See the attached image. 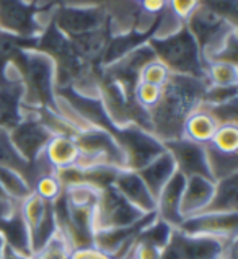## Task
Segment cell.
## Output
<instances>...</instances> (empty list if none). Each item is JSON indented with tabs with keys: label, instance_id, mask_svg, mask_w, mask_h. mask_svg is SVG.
I'll use <instances>...</instances> for the list:
<instances>
[{
	"label": "cell",
	"instance_id": "83f0119b",
	"mask_svg": "<svg viewBox=\"0 0 238 259\" xmlns=\"http://www.w3.org/2000/svg\"><path fill=\"white\" fill-rule=\"evenodd\" d=\"M136 2H142V0H136Z\"/></svg>",
	"mask_w": 238,
	"mask_h": 259
},
{
	"label": "cell",
	"instance_id": "6da1fadb",
	"mask_svg": "<svg viewBox=\"0 0 238 259\" xmlns=\"http://www.w3.org/2000/svg\"><path fill=\"white\" fill-rule=\"evenodd\" d=\"M153 54L172 73L194 77L192 67L199 64V48L189 29L183 28L178 33H173L172 38L162 39Z\"/></svg>",
	"mask_w": 238,
	"mask_h": 259
},
{
	"label": "cell",
	"instance_id": "5bb4252c",
	"mask_svg": "<svg viewBox=\"0 0 238 259\" xmlns=\"http://www.w3.org/2000/svg\"><path fill=\"white\" fill-rule=\"evenodd\" d=\"M0 188H2L4 194L12 202H21L33 192V186L25 178V175L20 169L0 165Z\"/></svg>",
	"mask_w": 238,
	"mask_h": 259
},
{
	"label": "cell",
	"instance_id": "44dd1931",
	"mask_svg": "<svg viewBox=\"0 0 238 259\" xmlns=\"http://www.w3.org/2000/svg\"><path fill=\"white\" fill-rule=\"evenodd\" d=\"M134 96H136L137 103L144 109H153L160 101L162 87L145 83V82H137L136 90H134Z\"/></svg>",
	"mask_w": 238,
	"mask_h": 259
},
{
	"label": "cell",
	"instance_id": "9c48e42d",
	"mask_svg": "<svg viewBox=\"0 0 238 259\" xmlns=\"http://www.w3.org/2000/svg\"><path fill=\"white\" fill-rule=\"evenodd\" d=\"M215 181L207 176H186L180 212L183 220L204 212L214 196Z\"/></svg>",
	"mask_w": 238,
	"mask_h": 259
},
{
	"label": "cell",
	"instance_id": "7c38bea8",
	"mask_svg": "<svg viewBox=\"0 0 238 259\" xmlns=\"http://www.w3.org/2000/svg\"><path fill=\"white\" fill-rule=\"evenodd\" d=\"M175 171H176L175 160L172 157V153L165 149V152H162L157 158H153L150 163L145 165L142 169H139L137 173L144 180L148 191L152 192L155 201H157L158 192L168 183L170 178L175 175Z\"/></svg>",
	"mask_w": 238,
	"mask_h": 259
},
{
	"label": "cell",
	"instance_id": "ac0fdd59",
	"mask_svg": "<svg viewBox=\"0 0 238 259\" xmlns=\"http://www.w3.org/2000/svg\"><path fill=\"white\" fill-rule=\"evenodd\" d=\"M72 248L69 245V241L64 238V235L61 232H56L53 235L46 245H44L38 253L33 254V259H69Z\"/></svg>",
	"mask_w": 238,
	"mask_h": 259
},
{
	"label": "cell",
	"instance_id": "d4e9b609",
	"mask_svg": "<svg viewBox=\"0 0 238 259\" xmlns=\"http://www.w3.org/2000/svg\"><path fill=\"white\" fill-rule=\"evenodd\" d=\"M10 100L7 98V95H2L0 93V129L4 127L5 121L10 117Z\"/></svg>",
	"mask_w": 238,
	"mask_h": 259
},
{
	"label": "cell",
	"instance_id": "9a60e30c",
	"mask_svg": "<svg viewBox=\"0 0 238 259\" xmlns=\"http://www.w3.org/2000/svg\"><path fill=\"white\" fill-rule=\"evenodd\" d=\"M212 147L214 150H217L220 153L225 155H236L238 150V129L236 122H228V124H220L215 134L211 140V144H207Z\"/></svg>",
	"mask_w": 238,
	"mask_h": 259
},
{
	"label": "cell",
	"instance_id": "4fadbf2b",
	"mask_svg": "<svg viewBox=\"0 0 238 259\" xmlns=\"http://www.w3.org/2000/svg\"><path fill=\"white\" fill-rule=\"evenodd\" d=\"M236 189H238L236 173L224 178V180L215 181L214 196L211 199L209 205L206 207V210L201 212V213H230V212H236V209H238Z\"/></svg>",
	"mask_w": 238,
	"mask_h": 259
},
{
	"label": "cell",
	"instance_id": "8fae6325",
	"mask_svg": "<svg viewBox=\"0 0 238 259\" xmlns=\"http://www.w3.org/2000/svg\"><path fill=\"white\" fill-rule=\"evenodd\" d=\"M219 125L220 124L211 113V109H204L197 106L184 119L181 137L199 145H207V144H211V140Z\"/></svg>",
	"mask_w": 238,
	"mask_h": 259
},
{
	"label": "cell",
	"instance_id": "484cf974",
	"mask_svg": "<svg viewBox=\"0 0 238 259\" xmlns=\"http://www.w3.org/2000/svg\"><path fill=\"white\" fill-rule=\"evenodd\" d=\"M0 259H33V256H28V254H23V253H18V251H15L13 248L7 246L4 248V253H2V257Z\"/></svg>",
	"mask_w": 238,
	"mask_h": 259
},
{
	"label": "cell",
	"instance_id": "277c9868",
	"mask_svg": "<svg viewBox=\"0 0 238 259\" xmlns=\"http://www.w3.org/2000/svg\"><path fill=\"white\" fill-rule=\"evenodd\" d=\"M238 212L230 213H197L183 220L176 228L186 235H204L214 238L232 240L236 238Z\"/></svg>",
	"mask_w": 238,
	"mask_h": 259
},
{
	"label": "cell",
	"instance_id": "ba28073f",
	"mask_svg": "<svg viewBox=\"0 0 238 259\" xmlns=\"http://www.w3.org/2000/svg\"><path fill=\"white\" fill-rule=\"evenodd\" d=\"M186 176L180 171H175V175L170 178L168 183L162 188L157 196V207H155V215L157 219L163 220L170 227L178 228L183 224V217L180 212V202L184 189Z\"/></svg>",
	"mask_w": 238,
	"mask_h": 259
},
{
	"label": "cell",
	"instance_id": "8992f818",
	"mask_svg": "<svg viewBox=\"0 0 238 259\" xmlns=\"http://www.w3.org/2000/svg\"><path fill=\"white\" fill-rule=\"evenodd\" d=\"M165 149L172 153L176 169L184 176H207L211 178L206 157V145H199L183 137L165 142ZM212 180V178H211Z\"/></svg>",
	"mask_w": 238,
	"mask_h": 259
},
{
	"label": "cell",
	"instance_id": "4316f807",
	"mask_svg": "<svg viewBox=\"0 0 238 259\" xmlns=\"http://www.w3.org/2000/svg\"><path fill=\"white\" fill-rule=\"evenodd\" d=\"M4 248H5V240H4V236H2V233H0V257H2V253H4Z\"/></svg>",
	"mask_w": 238,
	"mask_h": 259
},
{
	"label": "cell",
	"instance_id": "ffe728a7",
	"mask_svg": "<svg viewBox=\"0 0 238 259\" xmlns=\"http://www.w3.org/2000/svg\"><path fill=\"white\" fill-rule=\"evenodd\" d=\"M172 72L167 67L165 64L160 62L158 59H153V61L147 62L139 72V82H145V83H152L157 87H163L167 82Z\"/></svg>",
	"mask_w": 238,
	"mask_h": 259
},
{
	"label": "cell",
	"instance_id": "5b68a950",
	"mask_svg": "<svg viewBox=\"0 0 238 259\" xmlns=\"http://www.w3.org/2000/svg\"><path fill=\"white\" fill-rule=\"evenodd\" d=\"M124 155V169L139 171L165 152V144L160 139L147 136L144 132L131 131L123 140H117Z\"/></svg>",
	"mask_w": 238,
	"mask_h": 259
},
{
	"label": "cell",
	"instance_id": "7402d4cb",
	"mask_svg": "<svg viewBox=\"0 0 238 259\" xmlns=\"http://www.w3.org/2000/svg\"><path fill=\"white\" fill-rule=\"evenodd\" d=\"M172 13L180 20H188L199 7V0H168Z\"/></svg>",
	"mask_w": 238,
	"mask_h": 259
},
{
	"label": "cell",
	"instance_id": "2e32d148",
	"mask_svg": "<svg viewBox=\"0 0 238 259\" xmlns=\"http://www.w3.org/2000/svg\"><path fill=\"white\" fill-rule=\"evenodd\" d=\"M48 204L49 202L43 201V199L38 194H34V192H31L26 199H23V201L20 202V205H18L20 215L26 224L29 233H31L36 228V225L39 224V220L43 219L44 212H46Z\"/></svg>",
	"mask_w": 238,
	"mask_h": 259
},
{
	"label": "cell",
	"instance_id": "30bf717a",
	"mask_svg": "<svg viewBox=\"0 0 238 259\" xmlns=\"http://www.w3.org/2000/svg\"><path fill=\"white\" fill-rule=\"evenodd\" d=\"M78 145L75 136H65V134H53L49 137L46 147L43 150V157L51 165V168L57 169L69 168L75 165L78 158Z\"/></svg>",
	"mask_w": 238,
	"mask_h": 259
},
{
	"label": "cell",
	"instance_id": "e0dca14e",
	"mask_svg": "<svg viewBox=\"0 0 238 259\" xmlns=\"http://www.w3.org/2000/svg\"><path fill=\"white\" fill-rule=\"evenodd\" d=\"M207 77L214 87H236V64L233 61H212Z\"/></svg>",
	"mask_w": 238,
	"mask_h": 259
},
{
	"label": "cell",
	"instance_id": "52a82bcc",
	"mask_svg": "<svg viewBox=\"0 0 238 259\" xmlns=\"http://www.w3.org/2000/svg\"><path fill=\"white\" fill-rule=\"evenodd\" d=\"M119 194H121L131 205H134L144 215L155 213L157 201L152 196V192L145 186L144 180L137 171L132 169H119L114 176V181L111 184Z\"/></svg>",
	"mask_w": 238,
	"mask_h": 259
},
{
	"label": "cell",
	"instance_id": "cb8c5ba5",
	"mask_svg": "<svg viewBox=\"0 0 238 259\" xmlns=\"http://www.w3.org/2000/svg\"><path fill=\"white\" fill-rule=\"evenodd\" d=\"M142 9L147 12V13H160L167 9L168 5V0H142Z\"/></svg>",
	"mask_w": 238,
	"mask_h": 259
},
{
	"label": "cell",
	"instance_id": "3957f363",
	"mask_svg": "<svg viewBox=\"0 0 238 259\" xmlns=\"http://www.w3.org/2000/svg\"><path fill=\"white\" fill-rule=\"evenodd\" d=\"M236 238L222 240L204 235H186L173 230L170 245L180 256V259H224L227 246Z\"/></svg>",
	"mask_w": 238,
	"mask_h": 259
},
{
	"label": "cell",
	"instance_id": "7a4b0ae2",
	"mask_svg": "<svg viewBox=\"0 0 238 259\" xmlns=\"http://www.w3.org/2000/svg\"><path fill=\"white\" fill-rule=\"evenodd\" d=\"M145 215L131 205L126 199L113 188H103L100 191L98 202L95 205L93 233L103 228H124L139 224Z\"/></svg>",
	"mask_w": 238,
	"mask_h": 259
},
{
	"label": "cell",
	"instance_id": "603a6c76",
	"mask_svg": "<svg viewBox=\"0 0 238 259\" xmlns=\"http://www.w3.org/2000/svg\"><path fill=\"white\" fill-rule=\"evenodd\" d=\"M69 259H113V257L100 249H96L95 246H87V248L73 249Z\"/></svg>",
	"mask_w": 238,
	"mask_h": 259
},
{
	"label": "cell",
	"instance_id": "d6986e66",
	"mask_svg": "<svg viewBox=\"0 0 238 259\" xmlns=\"http://www.w3.org/2000/svg\"><path fill=\"white\" fill-rule=\"evenodd\" d=\"M34 194H38L43 201L46 202H54L56 199H59L64 192L62 183L59 181V178L54 173H48V175H41L36 181L34 188H33Z\"/></svg>",
	"mask_w": 238,
	"mask_h": 259
}]
</instances>
